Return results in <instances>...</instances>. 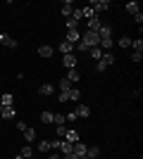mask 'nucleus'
Instances as JSON below:
<instances>
[{"instance_id":"nucleus-39","label":"nucleus","mask_w":143,"mask_h":159,"mask_svg":"<svg viewBox=\"0 0 143 159\" xmlns=\"http://www.w3.org/2000/svg\"><path fill=\"white\" fill-rule=\"evenodd\" d=\"M17 128H19V131H21V133H24V131H26V128H29V126H26V124H24V121H17Z\"/></svg>"},{"instance_id":"nucleus-22","label":"nucleus","mask_w":143,"mask_h":159,"mask_svg":"<svg viewBox=\"0 0 143 159\" xmlns=\"http://www.w3.org/2000/svg\"><path fill=\"white\" fill-rule=\"evenodd\" d=\"M69 100H72V102H79V100H81V90L72 86V90H69Z\"/></svg>"},{"instance_id":"nucleus-29","label":"nucleus","mask_w":143,"mask_h":159,"mask_svg":"<svg viewBox=\"0 0 143 159\" xmlns=\"http://www.w3.org/2000/svg\"><path fill=\"white\" fill-rule=\"evenodd\" d=\"M88 55H91V57H93L95 62H98V60H100V57H102V50H100V48H91V50H88Z\"/></svg>"},{"instance_id":"nucleus-42","label":"nucleus","mask_w":143,"mask_h":159,"mask_svg":"<svg viewBox=\"0 0 143 159\" xmlns=\"http://www.w3.org/2000/svg\"><path fill=\"white\" fill-rule=\"evenodd\" d=\"M14 159H26V157H21V154H17V157H14Z\"/></svg>"},{"instance_id":"nucleus-36","label":"nucleus","mask_w":143,"mask_h":159,"mask_svg":"<svg viewBox=\"0 0 143 159\" xmlns=\"http://www.w3.org/2000/svg\"><path fill=\"white\" fill-rule=\"evenodd\" d=\"M141 60H143V52H131V62L134 64H141Z\"/></svg>"},{"instance_id":"nucleus-30","label":"nucleus","mask_w":143,"mask_h":159,"mask_svg":"<svg viewBox=\"0 0 143 159\" xmlns=\"http://www.w3.org/2000/svg\"><path fill=\"white\" fill-rule=\"evenodd\" d=\"M117 45H119V48H131V38H129V36H122Z\"/></svg>"},{"instance_id":"nucleus-44","label":"nucleus","mask_w":143,"mask_h":159,"mask_svg":"<svg viewBox=\"0 0 143 159\" xmlns=\"http://www.w3.org/2000/svg\"><path fill=\"white\" fill-rule=\"evenodd\" d=\"M138 159H141V157H138Z\"/></svg>"},{"instance_id":"nucleus-45","label":"nucleus","mask_w":143,"mask_h":159,"mask_svg":"<svg viewBox=\"0 0 143 159\" xmlns=\"http://www.w3.org/2000/svg\"><path fill=\"white\" fill-rule=\"evenodd\" d=\"M0 107H2V105H0Z\"/></svg>"},{"instance_id":"nucleus-1","label":"nucleus","mask_w":143,"mask_h":159,"mask_svg":"<svg viewBox=\"0 0 143 159\" xmlns=\"http://www.w3.org/2000/svg\"><path fill=\"white\" fill-rule=\"evenodd\" d=\"M81 40H83L88 48H98V45H100V36H98V33H93V31H83V33H81Z\"/></svg>"},{"instance_id":"nucleus-43","label":"nucleus","mask_w":143,"mask_h":159,"mask_svg":"<svg viewBox=\"0 0 143 159\" xmlns=\"http://www.w3.org/2000/svg\"><path fill=\"white\" fill-rule=\"evenodd\" d=\"M79 159H88V157H79Z\"/></svg>"},{"instance_id":"nucleus-37","label":"nucleus","mask_w":143,"mask_h":159,"mask_svg":"<svg viewBox=\"0 0 143 159\" xmlns=\"http://www.w3.org/2000/svg\"><path fill=\"white\" fill-rule=\"evenodd\" d=\"M57 86H60V90H69V88H72V83H69L67 79H62L60 83H57Z\"/></svg>"},{"instance_id":"nucleus-5","label":"nucleus","mask_w":143,"mask_h":159,"mask_svg":"<svg viewBox=\"0 0 143 159\" xmlns=\"http://www.w3.org/2000/svg\"><path fill=\"white\" fill-rule=\"evenodd\" d=\"M74 114H76V119H88V116H91V107L79 102V105H76V109H74Z\"/></svg>"},{"instance_id":"nucleus-27","label":"nucleus","mask_w":143,"mask_h":159,"mask_svg":"<svg viewBox=\"0 0 143 159\" xmlns=\"http://www.w3.org/2000/svg\"><path fill=\"white\" fill-rule=\"evenodd\" d=\"M131 48H134V52H143V40H141V36H138L136 40H131Z\"/></svg>"},{"instance_id":"nucleus-16","label":"nucleus","mask_w":143,"mask_h":159,"mask_svg":"<svg viewBox=\"0 0 143 159\" xmlns=\"http://www.w3.org/2000/svg\"><path fill=\"white\" fill-rule=\"evenodd\" d=\"M14 107H0V116H2V119H14Z\"/></svg>"},{"instance_id":"nucleus-14","label":"nucleus","mask_w":143,"mask_h":159,"mask_svg":"<svg viewBox=\"0 0 143 159\" xmlns=\"http://www.w3.org/2000/svg\"><path fill=\"white\" fill-rule=\"evenodd\" d=\"M62 140H67V143H72V145H74V143H79V131L69 128V131H67V135H64Z\"/></svg>"},{"instance_id":"nucleus-8","label":"nucleus","mask_w":143,"mask_h":159,"mask_svg":"<svg viewBox=\"0 0 143 159\" xmlns=\"http://www.w3.org/2000/svg\"><path fill=\"white\" fill-rule=\"evenodd\" d=\"M72 12H74V2H72V0H64V2H62V17H64V19H69V17H72Z\"/></svg>"},{"instance_id":"nucleus-31","label":"nucleus","mask_w":143,"mask_h":159,"mask_svg":"<svg viewBox=\"0 0 143 159\" xmlns=\"http://www.w3.org/2000/svg\"><path fill=\"white\" fill-rule=\"evenodd\" d=\"M72 90V88H69ZM69 90H60V95H57V102H69Z\"/></svg>"},{"instance_id":"nucleus-3","label":"nucleus","mask_w":143,"mask_h":159,"mask_svg":"<svg viewBox=\"0 0 143 159\" xmlns=\"http://www.w3.org/2000/svg\"><path fill=\"white\" fill-rule=\"evenodd\" d=\"M91 10H93V14L98 17L100 12L110 10V0H93V2H91Z\"/></svg>"},{"instance_id":"nucleus-17","label":"nucleus","mask_w":143,"mask_h":159,"mask_svg":"<svg viewBox=\"0 0 143 159\" xmlns=\"http://www.w3.org/2000/svg\"><path fill=\"white\" fill-rule=\"evenodd\" d=\"M98 48H100V50H107V52H110V50L115 48V40H112V38H100V45H98Z\"/></svg>"},{"instance_id":"nucleus-19","label":"nucleus","mask_w":143,"mask_h":159,"mask_svg":"<svg viewBox=\"0 0 143 159\" xmlns=\"http://www.w3.org/2000/svg\"><path fill=\"white\" fill-rule=\"evenodd\" d=\"M98 154H100V147H95V145H88V147H86V157H88V159H95Z\"/></svg>"},{"instance_id":"nucleus-15","label":"nucleus","mask_w":143,"mask_h":159,"mask_svg":"<svg viewBox=\"0 0 143 159\" xmlns=\"http://www.w3.org/2000/svg\"><path fill=\"white\" fill-rule=\"evenodd\" d=\"M98 29H100V17H91V19H88V29H86V31L98 33Z\"/></svg>"},{"instance_id":"nucleus-9","label":"nucleus","mask_w":143,"mask_h":159,"mask_svg":"<svg viewBox=\"0 0 143 159\" xmlns=\"http://www.w3.org/2000/svg\"><path fill=\"white\" fill-rule=\"evenodd\" d=\"M98 36H100V38H112V24H100Z\"/></svg>"},{"instance_id":"nucleus-41","label":"nucleus","mask_w":143,"mask_h":159,"mask_svg":"<svg viewBox=\"0 0 143 159\" xmlns=\"http://www.w3.org/2000/svg\"><path fill=\"white\" fill-rule=\"evenodd\" d=\"M64 159H79V157H76V154L72 152V154H64Z\"/></svg>"},{"instance_id":"nucleus-35","label":"nucleus","mask_w":143,"mask_h":159,"mask_svg":"<svg viewBox=\"0 0 143 159\" xmlns=\"http://www.w3.org/2000/svg\"><path fill=\"white\" fill-rule=\"evenodd\" d=\"M67 131H69V128L64 126V124H62V126H57V138L62 140V138H64V135H67Z\"/></svg>"},{"instance_id":"nucleus-24","label":"nucleus","mask_w":143,"mask_h":159,"mask_svg":"<svg viewBox=\"0 0 143 159\" xmlns=\"http://www.w3.org/2000/svg\"><path fill=\"white\" fill-rule=\"evenodd\" d=\"M36 147H38V152H41V154L50 152V143H48V140H38V145H36Z\"/></svg>"},{"instance_id":"nucleus-28","label":"nucleus","mask_w":143,"mask_h":159,"mask_svg":"<svg viewBox=\"0 0 143 159\" xmlns=\"http://www.w3.org/2000/svg\"><path fill=\"white\" fill-rule=\"evenodd\" d=\"M69 19H74V21H79V24H81V19H83L81 7H74V12H72V17H69Z\"/></svg>"},{"instance_id":"nucleus-13","label":"nucleus","mask_w":143,"mask_h":159,"mask_svg":"<svg viewBox=\"0 0 143 159\" xmlns=\"http://www.w3.org/2000/svg\"><path fill=\"white\" fill-rule=\"evenodd\" d=\"M57 50H60L62 55H72V52H74V45H72V43H67V40H62L60 45H57Z\"/></svg>"},{"instance_id":"nucleus-7","label":"nucleus","mask_w":143,"mask_h":159,"mask_svg":"<svg viewBox=\"0 0 143 159\" xmlns=\"http://www.w3.org/2000/svg\"><path fill=\"white\" fill-rule=\"evenodd\" d=\"M0 43H2L5 48H10V50H14V48H17V40H14L12 36H7V33H0Z\"/></svg>"},{"instance_id":"nucleus-23","label":"nucleus","mask_w":143,"mask_h":159,"mask_svg":"<svg viewBox=\"0 0 143 159\" xmlns=\"http://www.w3.org/2000/svg\"><path fill=\"white\" fill-rule=\"evenodd\" d=\"M72 147H74V145H72V143H67V140H62L57 150H62V154H72Z\"/></svg>"},{"instance_id":"nucleus-40","label":"nucleus","mask_w":143,"mask_h":159,"mask_svg":"<svg viewBox=\"0 0 143 159\" xmlns=\"http://www.w3.org/2000/svg\"><path fill=\"white\" fill-rule=\"evenodd\" d=\"M45 159H62V157H60V154H57V152H55V150H53V152L48 154V157H45Z\"/></svg>"},{"instance_id":"nucleus-25","label":"nucleus","mask_w":143,"mask_h":159,"mask_svg":"<svg viewBox=\"0 0 143 159\" xmlns=\"http://www.w3.org/2000/svg\"><path fill=\"white\" fill-rule=\"evenodd\" d=\"M79 79H81V76H79L76 69H69V71H67V81H69V83H76Z\"/></svg>"},{"instance_id":"nucleus-6","label":"nucleus","mask_w":143,"mask_h":159,"mask_svg":"<svg viewBox=\"0 0 143 159\" xmlns=\"http://www.w3.org/2000/svg\"><path fill=\"white\" fill-rule=\"evenodd\" d=\"M67 43H72V45H76V43H79V40H81V31H79V29H72V31H67Z\"/></svg>"},{"instance_id":"nucleus-11","label":"nucleus","mask_w":143,"mask_h":159,"mask_svg":"<svg viewBox=\"0 0 143 159\" xmlns=\"http://www.w3.org/2000/svg\"><path fill=\"white\" fill-rule=\"evenodd\" d=\"M38 55L48 60V57H53V55H55V48L53 45H38Z\"/></svg>"},{"instance_id":"nucleus-10","label":"nucleus","mask_w":143,"mask_h":159,"mask_svg":"<svg viewBox=\"0 0 143 159\" xmlns=\"http://www.w3.org/2000/svg\"><path fill=\"white\" fill-rule=\"evenodd\" d=\"M0 105L2 107H14V95L12 93H2L0 95Z\"/></svg>"},{"instance_id":"nucleus-34","label":"nucleus","mask_w":143,"mask_h":159,"mask_svg":"<svg viewBox=\"0 0 143 159\" xmlns=\"http://www.w3.org/2000/svg\"><path fill=\"white\" fill-rule=\"evenodd\" d=\"M81 14H83V19H91V17H95L91 7H81Z\"/></svg>"},{"instance_id":"nucleus-20","label":"nucleus","mask_w":143,"mask_h":159,"mask_svg":"<svg viewBox=\"0 0 143 159\" xmlns=\"http://www.w3.org/2000/svg\"><path fill=\"white\" fill-rule=\"evenodd\" d=\"M126 12H129L131 17H134L136 12H141V10H138V2H136V0H129V2H126Z\"/></svg>"},{"instance_id":"nucleus-12","label":"nucleus","mask_w":143,"mask_h":159,"mask_svg":"<svg viewBox=\"0 0 143 159\" xmlns=\"http://www.w3.org/2000/svg\"><path fill=\"white\" fill-rule=\"evenodd\" d=\"M86 147H88V145H83L81 140H79V143H74V147H72V152H74L76 157H86Z\"/></svg>"},{"instance_id":"nucleus-2","label":"nucleus","mask_w":143,"mask_h":159,"mask_svg":"<svg viewBox=\"0 0 143 159\" xmlns=\"http://www.w3.org/2000/svg\"><path fill=\"white\" fill-rule=\"evenodd\" d=\"M110 64H115V55H112V52H102V57L98 60L95 69H98V71H105V69H107Z\"/></svg>"},{"instance_id":"nucleus-33","label":"nucleus","mask_w":143,"mask_h":159,"mask_svg":"<svg viewBox=\"0 0 143 159\" xmlns=\"http://www.w3.org/2000/svg\"><path fill=\"white\" fill-rule=\"evenodd\" d=\"M41 121H43V124H53V112H43L41 114Z\"/></svg>"},{"instance_id":"nucleus-32","label":"nucleus","mask_w":143,"mask_h":159,"mask_svg":"<svg viewBox=\"0 0 143 159\" xmlns=\"http://www.w3.org/2000/svg\"><path fill=\"white\" fill-rule=\"evenodd\" d=\"M53 124L55 126H62L64 124V114H53Z\"/></svg>"},{"instance_id":"nucleus-38","label":"nucleus","mask_w":143,"mask_h":159,"mask_svg":"<svg viewBox=\"0 0 143 159\" xmlns=\"http://www.w3.org/2000/svg\"><path fill=\"white\" fill-rule=\"evenodd\" d=\"M134 21H136L138 26H141V24H143V14H141V12H136V14H134Z\"/></svg>"},{"instance_id":"nucleus-26","label":"nucleus","mask_w":143,"mask_h":159,"mask_svg":"<svg viewBox=\"0 0 143 159\" xmlns=\"http://www.w3.org/2000/svg\"><path fill=\"white\" fill-rule=\"evenodd\" d=\"M19 154H21V157H26V159H31V157H34V147H31V145H24Z\"/></svg>"},{"instance_id":"nucleus-18","label":"nucleus","mask_w":143,"mask_h":159,"mask_svg":"<svg viewBox=\"0 0 143 159\" xmlns=\"http://www.w3.org/2000/svg\"><path fill=\"white\" fill-rule=\"evenodd\" d=\"M38 93H41V95H53L55 93V86H53V83H43V86L38 88Z\"/></svg>"},{"instance_id":"nucleus-4","label":"nucleus","mask_w":143,"mask_h":159,"mask_svg":"<svg viewBox=\"0 0 143 159\" xmlns=\"http://www.w3.org/2000/svg\"><path fill=\"white\" fill-rule=\"evenodd\" d=\"M76 64H79V60H76V55L72 52V55H62V66H64V69H76Z\"/></svg>"},{"instance_id":"nucleus-21","label":"nucleus","mask_w":143,"mask_h":159,"mask_svg":"<svg viewBox=\"0 0 143 159\" xmlns=\"http://www.w3.org/2000/svg\"><path fill=\"white\" fill-rule=\"evenodd\" d=\"M24 140H26V145H29V143H34V140H38L34 128H26V131H24Z\"/></svg>"}]
</instances>
